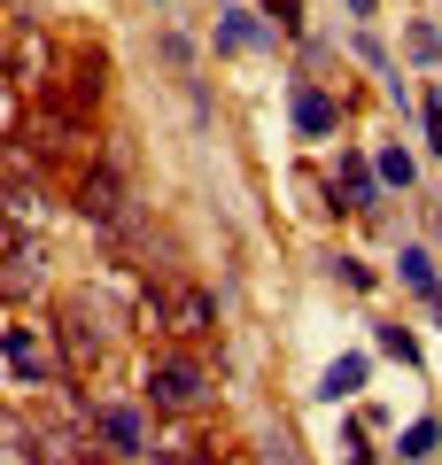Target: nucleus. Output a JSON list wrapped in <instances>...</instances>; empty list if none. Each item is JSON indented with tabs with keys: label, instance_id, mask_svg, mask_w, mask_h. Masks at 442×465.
Listing matches in <instances>:
<instances>
[{
	"label": "nucleus",
	"instance_id": "obj_1",
	"mask_svg": "<svg viewBox=\"0 0 442 465\" xmlns=\"http://www.w3.org/2000/svg\"><path fill=\"white\" fill-rule=\"evenodd\" d=\"M156 411H195L202 396H210V365H202L195 349H171V357H156L147 365V388H140Z\"/></svg>",
	"mask_w": 442,
	"mask_h": 465
},
{
	"label": "nucleus",
	"instance_id": "obj_2",
	"mask_svg": "<svg viewBox=\"0 0 442 465\" xmlns=\"http://www.w3.org/2000/svg\"><path fill=\"white\" fill-rule=\"evenodd\" d=\"M55 333H63V365H70V372H94L101 357H109V333H116V326H109V311H101L94 295H70Z\"/></svg>",
	"mask_w": 442,
	"mask_h": 465
},
{
	"label": "nucleus",
	"instance_id": "obj_3",
	"mask_svg": "<svg viewBox=\"0 0 442 465\" xmlns=\"http://www.w3.org/2000/svg\"><path fill=\"white\" fill-rule=\"evenodd\" d=\"M39 287H47V249L16 232V241L0 249V302H32Z\"/></svg>",
	"mask_w": 442,
	"mask_h": 465
},
{
	"label": "nucleus",
	"instance_id": "obj_4",
	"mask_svg": "<svg viewBox=\"0 0 442 465\" xmlns=\"http://www.w3.org/2000/svg\"><path fill=\"white\" fill-rule=\"evenodd\" d=\"M78 210L94 217L101 232L132 225V202H125V179H116V171H78Z\"/></svg>",
	"mask_w": 442,
	"mask_h": 465
},
{
	"label": "nucleus",
	"instance_id": "obj_5",
	"mask_svg": "<svg viewBox=\"0 0 442 465\" xmlns=\"http://www.w3.org/2000/svg\"><path fill=\"white\" fill-rule=\"evenodd\" d=\"M94 442H109V458H147V427L140 411H125V403H94Z\"/></svg>",
	"mask_w": 442,
	"mask_h": 465
},
{
	"label": "nucleus",
	"instance_id": "obj_6",
	"mask_svg": "<svg viewBox=\"0 0 442 465\" xmlns=\"http://www.w3.org/2000/svg\"><path fill=\"white\" fill-rule=\"evenodd\" d=\"M0 349H8V365H16L24 388H47L55 381V365H47V349H39L32 326H0Z\"/></svg>",
	"mask_w": 442,
	"mask_h": 465
},
{
	"label": "nucleus",
	"instance_id": "obj_7",
	"mask_svg": "<svg viewBox=\"0 0 442 465\" xmlns=\"http://www.w3.org/2000/svg\"><path fill=\"white\" fill-rule=\"evenodd\" d=\"M334 194H342V210H380V171L365 163V155H342V171H334Z\"/></svg>",
	"mask_w": 442,
	"mask_h": 465
},
{
	"label": "nucleus",
	"instance_id": "obj_8",
	"mask_svg": "<svg viewBox=\"0 0 442 465\" xmlns=\"http://www.w3.org/2000/svg\"><path fill=\"white\" fill-rule=\"evenodd\" d=\"M295 124H303L311 140H326V133H342V109H334L318 85H295Z\"/></svg>",
	"mask_w": 442,
	"mask_h": 465
},
{
	"label": "nucleus",
	"instance_id": "obj_9",
	"mask_svg": "<svg viewBox=\"0 0 442 465\" xmlns=\"http://www.w3.org/2000/svg\"><path fill=\"white\" fill-rule=\"evenodd\" d=\"M365 372H373L365 357H334V365H326V381H318V396H326V403H349V396L365 388Z\"/></svg>",
	"mask_w": 442,
	"mask_h": 465
},
{
	"label": "nucleus",
	"instance_id": "obj_10",
	"mask_svg": "<svg viewBox=\"0 0 442 465\" xmlns=\"http://www.w3.org/2000/svg\"><path fill=\"white\" fill-rule=\"evenodd\" d=\"M396 264H404V287H411V295L442 302V280H435V256H427V249H404V256H396Z\"/></svg>",
	"mask_w": 442,
	"mask_h": 465
},
{
	"label": "nucleus",
	"instance_id": "obj_11",
	"mask_svg": "<svg viewBox=\"0 0 442 465\" xmlns=\"http://www.w3.org/2000/svg\"><path fill=\"white\" fill-rule=\"evenodd\" d=\"M217 47H264V24L241 16V8H226V16H217Z\"/></svg>",
	"mask_w": 442,
	"mask_h": 465
},
{
	"label": "nucleus",
	"instance_id": "obj_12",
	"mask_svg": "<svg viewBox=\"0 0 442 465\" xmlns=\"http://www.w3.org/2000/svg\"><path fill=\"white\" fill-rule=\"evenodd\" d=\"M435 442H442V427H435V419H411L396 450H404V458H435Z\"/></svg>",
	"mask_w": 442,
	"mask_h": 465
},
{
	"label": "nucleus",
	"instance_id": "obj_13",
	"mask_svg": "<svg viewBox=\"0 0 442 465\" xmlns=\"http://www.w3.org/2000/svg\"><path fill=\"white\" fill-rule=\"evenodd\" d=\"M373 171H380V186H411V179H419V171H411V155H404V148H388V155H380Z\"/></svg>",
	"mask_w": 442,
	"mask_h": 465
},
{
	"label": "nucleus",
	"instance_id": "obj_14",
	"mask_svg": "<svg viewBox=\"0 0 442 465\" xmlns=\"http://www.w3.org/2000/svg\"><path fill=\"white\" fill-rule=\"evenodd\" d=\"M373 341H380V349H388V357H404V365H419V341H411V333H404V326H380V333H373Z\"/></svg>",
	"mask_w": 442,
	"mask_h": 465
},
{
	"label": "nucleus",
	"instance_id": "obj_15",
	"mask_svg": "<svg viewBox=\"0 0 442 465\" xmlns=\"http://www.w3.org/2000/svg\"><path fill=\"white\" fill-rule=\"evenodd\" d=\"M427 148L442 155V85H427Z\"/></svg>",
	"mask_w": 442,
	"mask_h": 465
},
{
	"label": "nucleus",
	"instance_id": "obj_16",
	"mask_svg": "<svg viewBox=\"0 0 442 465\" xmlns=\"http://www.w3.org/2000/svg\"><path fill=\"white\" fill-rule=\"evenodd\" d=\"M334 280H342V287H373V272H365L357 256H334Z\"/></svg>",
	"mask_w": 442,
	"mask_h": 465
},
{
	"label": "nucleus",
	"instance_id": "obj_17",
	"mask_svg": "<svg viewBox=\"0 0 442 465\" xmlns=\"http://www.w3.org/2000/svg\"><path fill=\"white\" fill-rule=\"evenodd\" d=\"M411 54H442V32H435V24H411Z\"/></svg>",
	"mask_w": 442,
	"mask_h": 465
},
{
	"label": "nucleus",
	"instance_id": "obj_18",
	"mask_svg": "<svg viewBox=\"0 0 442 465\" xmlns=\"http://www.w3.org/2000/svg\"><path fill=\"white\" fill-rule=\"evenodd\" d=\"M264 8L279 16V32H295V24H303V0H264Z\"/></svg>",
	"mask_w": 442,
	"mask_h": 465
},
{
	"label": "nucleus",
	"instance_id": "obj_19",
	"mask_svg": "<svg viewBox=\"0 0 442 465\" xmlns=\"http://www.w3.org/2000/svg\"><path fill=\"white\" fill-rule=\"evenodd\" d=\"M373 8H380V0H349V16H373Z\"/></svg>",
	"mask_w": 442,
	"mask_h": 465
}]
</instances>
